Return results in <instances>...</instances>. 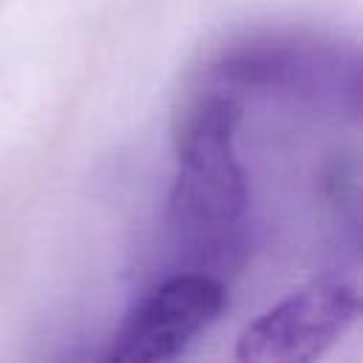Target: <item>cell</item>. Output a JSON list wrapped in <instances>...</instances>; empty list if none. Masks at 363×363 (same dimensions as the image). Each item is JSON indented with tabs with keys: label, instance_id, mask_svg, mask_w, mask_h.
<instances>
[{
	"label": "cell",
	"instance_id": "obj_2",
	"mask_svg": "<svg viewBox=\"0 0 363 363\" xmlns=\"http://www.w3.org/2000/svg\"><path fill=\"white\" fill-rule=\"evenodd\" d=\"M227 286L221 278L182 269L142 295L113 332L108 363H164L179 357L224 312Z\"/></svg>",
	"mask_w": 363,
	"mask_h": 363
},
{
	"label": "cell",
	"instance_id": "obj_3",
	"mask_svg": "<svg viewBox=\"0 0 363 363\" xmlns=\"http://www.w3.org/2000/svg\"><path fill=\"white\" fill-rule=\"evenodd\" d=\"M354 318V286L340 278H318L247 323L235 340V357L250 363H306L335 346Z\"/></svg>",
	"mask_w": 363,
	"mask_h": 363
},
{
	"label": "cell",
	"instance_id": "obj_1",
	"mask_svg": "<svg viewBox=\"0 0 363 363\" xmlns=\"http://www.w3.org/2000/svg\"><path fill=\"white\" fill-rule=\"evenodd\" d=\"M241 105L230 94L196 96L176 128L179 173L167 199V233L187 269L221 278L247 250L250 182L235 156Z\"/></svg>",
	"mask_w": 363,
	"mask_h": 363
}]
</instances>
